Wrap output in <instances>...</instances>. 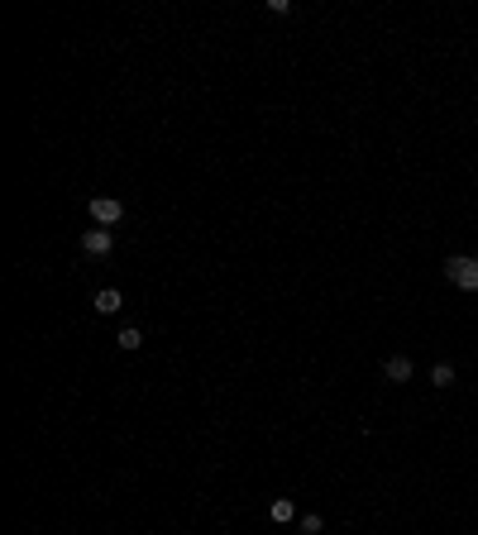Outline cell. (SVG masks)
<instances>
[{
  "mask_svg": "<svg viewBox=\"0 0 478 535\" xmlns=\"http://www.w3.org/2000/svg\"><path fill=\"white\" fill-rule=\"evenodd\" d=\"M320 531H325V516L306 511V516H302V535H320Z\"/></svg>",
  "mask_w": 478,
  "mask_h": 535,
  "instance_id": "cell-9",
  "label": "cell"
},
{
  "mask_svg": "<svg viewBox=\"0 0 478 535\" xmlns=\"http://www.w3.org/2000/svg\"><path fill=\"white\" fill-rule=\"evenodd\" d=\"M115 345L125 349V354H134V349H139V345H143V330H139V325H125V330L115 335Z\"/></svg>",
  "mask_w": 478,
  "mask_h": 535,
  "instance_id": "cell-6",
  "label": "cell"
},
{
  "mask_svg": "<svg viewBox=\"0 0 478 535\" xmlns=\"http://www.w3.org/2000/svg\"><path fill=\"white\" fill-rule=\"evenodd\" d=\"M382 378L387 382H412V359H407V354H392V359L382 363Z\"/></svg>",
  "mask_w": 478,
  "mask_h": 535,
  "instance_id": "cell-5",
  "label": "cell"
},
{
  "mask_svg": "<svg viewBox=\"0 0 478 535\" xmlns=\"http://www.w3.org/2000/svg\"><path fill=\"white\" fill-rule=\"evenodd\" d=\"M445 277L454 287H464V292H478V258H469V253H454L445 263Z\"/></svg>",
  "mask_w": 478,
  "mask_h": 535,
  "instance_id": "cell-1",
  "label": "cell"
},
{
  "mask_svg": "<svg viewBox=\"0 0 478 535\" xmlns=\"http://www.w3.org/2000/svg\"><path fill=\"white\" fill-rule=\"evenodd\" d=\"M430 382H435V387H449V382H454V368H449V363H435V368H430Z\"/></svg>",
  "mask_w": 478,
  "mask_h": 535,
  "instance_id": "cell-8",
  "label": "cell"
},
{
  "mask_svg": "<svg viewBox=\"0 0 478 535\" xmlns=\"http://www.w3.org/2000/svg\"><path fill=\"white\" fill-rule=\"evenodd\" d=\"M111 249H115L111 230H86V235H81V253H86V258H106Z\"/></svg>",
  "mask_w": 478,
  "mask_h": 535,
  "instance_id": "cell-3",
  "label": "cell"
},
{
  "mask_svg": "<svg viewBox=\"0 0 478 535\" xmlns=\"http://www.w3.org/2000/svg\"><path fill=\"white\" fill-rule=\"evenodd\" d=\"M268 516H273V521H292V516H297V506L287 502V497H278V502L268 506Z\"/></svg>",
  "mask_w": 478,
  "mask_h": 535,
  "instance_id": "cell-7",
  "label": "cell"
},
{
  "mask_svg": "<svg viewBox=\"0 0 478 535\" xmlns=\"http://www.w3.org/2000/svg\"><path fill=\"white\" fill-rule=\"evenodd\" d=\"M120 306H125V297H120V287H101V292L91 297V311H96V315H115Z\"/></svg>",
  "mask_w": 478,
  "mask_h": 535,
  "instance_id": "cell-4",
  "label": "cell"
},
{
  "mask_svg": "<svg viewBox=\"0 0 478 535\" xmlns=\"http://www.w3.org/2000/svg\"><path fill=\"white\" fill-rule=\"evenodd\" d=\"M91 220H96V230H111V225H120L125 220V205L115 201V196H91Z\"/></svg>",
  "mask_w": 478,
  "mask_h": 535,
  "instance_id": "cell-2",
  "label": "cell"
}]
</instances>
